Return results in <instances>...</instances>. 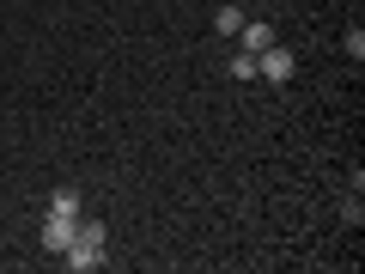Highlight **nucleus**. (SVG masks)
<instances>
[{"instance_id":"0eeeda50","label":"nucleus","mask_w":365,"mask_h":274,"mask_svg":"<svg viewBox=\"0 0 365 274\" xmlns=\"http://www.w3.org/2000/svg\"><path fill=\"white\" fill-rule=\"evenodd\" d=\"M225 73H232V79H256V55H244V49H237L232 61H225Z\"/></svg>"},{"instance_id":"f257e3e1","label":"nucleus","mask_w":365,"mask_h":274,"mask_svg":"<svg viewBox=\"0 0 365 274\" xmlns=\"http://www.w3.org/2000/svg\"><path fill=\"white\" fill-rule=\"evenodd\" d=\"M61 262H67L73 274H91V268H98V262H104V220H79V238L61 250Z\"/></svg>"},{"instance_id":"7ed1b4c3","label":"nucleus","mask_w":365,"mask_h":274,"mask_svg":"<svg viewBox=\"0 0 365 274\" xmlns=\"http://www.w3.org/2000/svg\"><path fill=\"white\" fill-rule=\"evenodd\" d=\"M73 238H79V220H67V213H49V220H43V250H49V256H61Z\"/></svg>"},{"instance_id":"423d86ee","label":"nucleus","mask_w":365,"mask_h":274,"mask_svg":"<svg viewBox=\"0 0 365 274\" xmlns=\"http://www.w3.org/2000/svg\"><path fill=\"white\" fill-rule=\"evenodd\" d=\"M49 213H67V220H79V189H55V196H49Z\"/></svg>"},{"instance_id":"20e7f679","label":"nucleus","mask_w":365,"mask_h":274,"mask_svg":"<svg viewBox=\"0 0 365 274\" xmlns=\"http://www.w3.org/2000/svg\"><path fill=\"white\" fill-rule=\"evenodd\" d=\"M268 43H274V25H268V19H244V25H237V49H244V55H262Z\"/></svg>"},{"instance_id":"6e6552de","label":"nucleus","mask_w":365,"mask_h":274,"mask_svg":"<svg viewBox=\"0 0 365 274\" xmlns=\"http://www.w3.org/2000/svg\"><path fill=\"white\" fill-rule=\"evenodd\" d=\"M341 220L359 225V220H365V201H359V196H347V201H341Z\"/></svg>"},{"instance_id":"1a4fd4ad","label":"nucleus","mask_w":365,"mask_h":274,"mask_svg":"<svg viewBox=\"0 0 365 274\" xmlns=\"http://www.w3.org/2000/svg\"><path fill=\"white\" fill-rule=\"evenodd\" d=\"M347 55H353V61H365V31H359V25L347 31Z\"/></svg>"},{"instance_id":"39448f33","label":"nucleus","mask_w":365,"mask_h":274,"mask_svg":"<svg viewBox=\"0 0 365 274\" xmlns=\"http://www.w3.org/2000/svg\"><path fill=\"white\" fill-rule=\"evenodd\" d=\"M237 25H244V6H220V13H213V31H220V37H237Z\"/></svg>"},{"instance_id":"f03ea898","label":"nucleus","mask_w":365,"mask_h":274,"mask_svg":"<svg viewBox=\"0 0 365 274\" xmlns=\"http://www.w3.org/2000/svg\"><path fill=\"white\" fill-rule=\"evenodd\" d=\"M292 67H299V55H292V49H280V43H268V49L256 55V73L268 79V86H287V79H292Z\"/></svg>"}]
</instances>
